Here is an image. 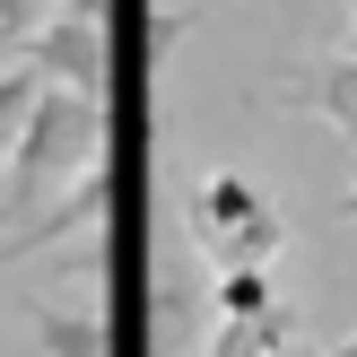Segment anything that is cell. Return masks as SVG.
<instances>
[{"instance_id":"cell-1","label":"cell","mask_w":357,"mask_h":357,"mask_svg":"<svg viewBox=\"0 0 357 357\" xmlns=\"http://www.w3.org/2000/svg\"><path fill=\"white\" fill-rule=\"evenodd\" d=\"M105 149H114L105 105L79 96V87H52V79H44V96H35V114H26V139H17L9 166H0V174H9V192H17V218H44L79 174L105 166Z\"/></svg>"},{"instance_id":"cell-2","label":"cell","mask_w":357,"mask_h":357,"mask_svg":"<svg viewBox=\"0 0 357 357\" xmlns=\"http://www.w3.org/2000/svg\"><path fill=\"white\" fill-rule=\"evenodd\" d=\"M183 227H192V244H201L209 271H271V261L288 253V218H279V209L261 201V183H253V174H236V166L201 174Z\"/></svg>"},{"instance_id":"cell-3","label":"cell","mask_w":357,"mask_h":357,"mask_svg":"<svg viewBox=\"0 0 357 357\" xmlns=\"http://www.w3.org/2000/svg\"><path fill=\"white\" fill-rule=\"evenodd\" d=\"M26 70L52 87H79V96H114V26H105V0H79V9H52L44 35H26Z\"/></svg>"},{"instance_id":"cell-4","label":"cell","mask_w":357,"mask_h":357,"mask_svg":"<svg viewBox=\"0 0 357 357\" xmlns=\"http://www.w3.org/2000/svg\"><path fill=\"white\" fill-rule=\"evenodd\" d=\"M209 331H218L209 271L183 253V244H166V253L149 261V349H157V357H201Z\"/></svg>"},{"instance_id":"cell-5","label":"cell","mask_w":357,"mask_h":357,"mask_svg":"<svg viewBox=\"0 0 357 357\" xmlns=\"http://www.w3.org/2000/svg\"><path fill=\"white\" fill-rule=\"evenodd\" d=\"M201 357H296V305H261V314H218Z\"/></svg>"},{"instance_id":"cell-6","label":"cell","mask_w":357,"mask_h":357,"mask_svg":"<svg viewBox=\"0 0 357 357\" xmlns=\"http://www.w3.org/2000/svg\"><path fill=\"white\" fill-rule=\"evenodd\" d=\"M296 96L314 105V114L331 122L340 139H357V52H331V61H314V70H296Z\"/></svg>"},{"instance_id":"cell-7","label":"cell","mask_w":357,"mask_h":357,"mask_svg":"<svg viewBox=\"0 0 357 357\" xmlns=\"http://www.w3.org/2000/svg\"><path fill=\"white\" fill-rule=\"evenodd\" d=\"M26 314H35V349L44 357H114L105 314H79V305H26Z\"/></svg>"},{"instance_id":"cell-8","label":"cell","mask_w":357,"mask_h":357,"mask_svg":"<svg viewBox=\"0 0 357 357\" xmlns=\"http://www.w3.org/2000/svg\"><path fill=\"white\" fill-rule=\"evenodd\" d=\"M35 96H44V79H35L26 61H17V70H0V166H9V149L26 139V114H35Z\"/></svg>"},{"instance_id":"cell-9","label":"cell","mask_w":357,"mask_h":357,"mask_svg":"<svg viewBox=\"0 0 357 357\" xmlns=\"http://www.w3.org/2000/svg\"><path fill=\"white\" fill-rule=\"evenodd\" d=\"M209 305H218V314H261V305H279V296H271V271H209Z\"/></svg>"},{"instance_id":"cell-10","label":"cell","mask_w":357,"mask_h":357,"mask_svg":"<svg viewBox=\"0 0 357 357\" xmlns=\"http://www.w3.org/2000/svg\"><path fill=\"white\" fill-rule=\"evenodd\" d=\"M44 17H52V0H0V44L26 52V35H44Z\"/></svg>"},{"instance_id":"cell-11","label":"cell","mask_w":357,"mask_h":357,"mask_svg":"<svg viewBox=\"0 0 357 357\" xmlns=\"http://www.w3.org/2000/svg\"><path fill=\"white\" fill-rule=\"evenodd\" d=\"M340 218H357V183H349V201H340Z\"/></svg>"},{"instance_id":"cell-12","label":"cell","mask_w":357,"mask_h":357,"mask_svg":"<svg viewBox=\"0 0 357 357\" xmlns=\"http://www.w3.org/2000/svg\"><path fill=\"white\" fill-rule=\"evenodd\" d=\"M331 357H357V331H349V340H340V349H331Z\"/></svg>"},{"instance_id":"cell-13","label":"cell","mask_w":357,"mask_h":357,"mask_svg":"<svg viewBox=\"0 0 357 357\" xmlns=\"http://www.w3.org/2000/svg\"><path fill=\"white\" fill-rule=\"evenodd\" d=\"M349 52H357V9H349Z\"/></svg>"}]
</instances>
